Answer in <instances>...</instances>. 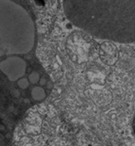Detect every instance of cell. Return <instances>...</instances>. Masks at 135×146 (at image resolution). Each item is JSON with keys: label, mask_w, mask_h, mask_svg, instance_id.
I'll return each mask as SVG.
<instances>
[{"label": "cell", "mask_w": 135, "mask_h": 146, "mask_svg": "<svg viewBox=\"0 0 135 146\" xmlns=\"http://www.w3.org/2000/svg\"><path fill=\"white\" fill-rule=\"evenodd\" d=\"M35 42V25L22 6L0 0V56L26 54Z\"/></svg>", "instance_id": "obj_2"}, {"label": "cell", "mask_w": 135, "mask_h": 146, "mask_svg": "<svg viewBox=\"0 0 135 146\" xmlns=\"http://www.w3.org/2000/svg\"><path fill=\"white\" fill-rule=\"evenodd\" d=\"M28 79H29V82L32 84H37L39 82V79H40V75L39 73L36 72V71H33L29 74L28 76Z\"/></svg>", "instance_id": "obj_5"}, {"label": "cell", "mask_w": 135, "mask_h": 146, "mask_svg": "<svg viewBox=\"0 0 135 146\" xmlns=\"http://www.w3.org/2000/svg\"><path fill=\"white\" fill-rule=\"evenodd\" d=\"M11 95L12 96H14V98H20V96H21V93L19 92V90H16V89H14V90H12L11 91Z\"/></svg>", "instance_id": "obj_7"}, {"label": "cell", "mask_w": 135, "mask_h": 146, "mask_svg": "<svg viewBox=\"0 0 135 146\" xmlns=\"http://www.w3.org/2000/svg\"><path fill=\"white\" fill-rule=\"evenodd\" d=\"M62 7L71 23L96 38L134 42L135 0H62Z\"/></svg>", "instance_id": "obj_1"}, {"label": "cell", "mask_w": 135, "mask_h": 146, "mask_svg": "<svg viewBox=\"0 0 135 146\" xmlns=\"http://www.w3.org/2000/svg\"><path fill=\"white\" fill-rule=\"evenodd\" d=\"M31 96L36 101L43 100L46 98V92L42 87H34L31 91Z\"/></svg>", "instance_id": "obj_4"}, {"label": "cell", "mask_w": 135, "mask_h": 146, "mask_svg": "<svg viewBox=\"0 0 135 146\" xmlns=\"http://www.w3.org/2000/svg\"><path fill=\"white\" fill-rule=\"evenodd\" d=\"M18 86L20 89H22V90H25V89L27 88L28 86H29V81L26 79V78H20L18 81Z\"/></svg>", "instance_id": "obj_6"}, {"label": "cell", "mask_w": 135, "mask_h": 146, "mask_svg": "<svg viewBox=\"0 0 135 146\" xmlns=\"http://www.w3.org/2000/svg\"><path fill=\"white\" fill-rule=\"evenodd\" d=\"M0 70L11 81L22 78L26 72V62L19 56H9L0 62Z\"/></svg>", "instance_id": "obj_3"}, {"label": "cell", "mask_w": 135, "mask_h": 146, "mask_svg": "<svg viewBox=\"0 0 135 146\" xmlns=\"http://www.w3.org/2000/svg\"><path fill=\"white\" fill-rule=\"evenodd\" d=\"M24 102L25 103H28V102H29V100H27V98H26V100H24Z\"/></svg>", "instance_id": "obj_9"}, {"label": "cell", "mask_w": 135, "mask_h": 146, "mask_svg": "<svg viewBox=\"0 0 135 146\" xmlns=\"http://www.w3.org/2000/svg\"><path fill=\"white\" fill-rule=\"evenodd\" d=\"M39 83L41 86H44V85H46L47 81H46V78H40L39 79Z\"/></svg>", "instance_id": "obj_8"}]
</instances>
